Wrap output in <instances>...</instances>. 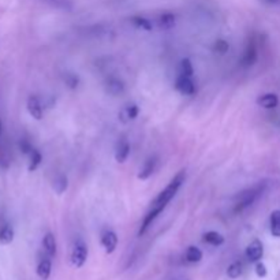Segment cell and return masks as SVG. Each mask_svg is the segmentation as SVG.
Returning <instances> with one entry per match:
<instances>
[{
  "label": "cell",
  "instance_id": "obj_20",
  "mask_svg": "<svg viewBox=\"0 0 280 280\" xmlns=\"http://www.w3.org/2000/svg\"><path fill=\"white\" fill-rule=\"evenodd\" d=\"M185 257H186L187 263H200V261L202 260V251H201V249H199L197 246H189Z\"/></svg>",
  "mask_w": 280,
  "mask_h": 280
},
{
  "label": "cell",
  "instance_id": "obj_19",
  "mask_svg": "<svg viewBox=\"0 0 280 280\" xmlns=\"http://www.w3.org/2000/svg\"><path fill=\"white\" fill-rule=\"evenodd\" d=\"M269 227H271V234L274 235L275 238H280V209L274 210L271 213Z\"/></svg>",
  "mask_w": 280,
  "mask_h": 280
},
{
  "label": "cell",
  "instance_id": "obj_13",
  "mask_svg": "<svg viewBox=\"0 0 280 280\" xmlns=\"http://www.w3.org/2000/svg\"><path fill=\"white\" fill-rule=\"evenodd\" d=\"M257 104L265 108V110H272V108H276L279 104V97L275 93H265L257 99Z\"/></svg>",
  "mask_w": 280,
  "mask_h": 280
},
{
  "label": "cell",
  "instance_id": "obj_26",
  "mask_svg": "<svg viewBox=\"0 0 280 280\" xmlns=\"http://www.w3.org/2000/svg\"><path fill=\"white\" fill-rule=\"evenodd\" d=\"M138 114H140V108H138V105L137 104L127 105L122 112V115L127 118V120H134L135 118L138 117Z\"/></svg>",
  "mask_w": 280,
  "mask_h": 280
},
{
  "label": "cell",
  "instance_id": "obj_18",
  "mask_svg": "<svg viewBox=\"0 0 280 280\" xmlns=\"http://www.w3.org/2000/svg\"><path fill=\"white\" fill-rule=\"evenodd\" d=\"M202 240L212 246H222L224 243V237L217 231H208L202 235Z\"/></svg>",
  "mask_w": 280,
  "mask_h": 280
},
{
  "label": "cell",
  "instance_id": "obj_11",
  "mask_svg": "<svg viewBox=\"0 0 280 280\" xmlns=\"http://www.w3.org/2000/svg\"><path fill=\"white\" fill-rule=\"evenodd\" d=\"M257 60V48L253 42H249L247 47L245 48V52L242 55V59H240V64L243 67H250L253 64L256 63Z\"/></svg>",
  "mask_w": 280,
  "mask_h": 280
},
{
  "label": "cell",
  "instance_id": "obj_29",
  "mask_svg": "<svg viewBox=\"0 0 280 280\" xmlns=\"http://www.w3.org/2000/svg\"><path fill=\"white\" fill-rule=\"evenodd\" d=\"M254 271H256V275L258 278H265V276L268 275V269L265 267V264L261 263V261L256 263V268H254Z\"/></svg>",
  "mask_w": 280,
  "mask_h": 280
},
{
  "label": "cell",
  "instance_id": "obj_12",
  "mask_svg": "<svg viewBox=\"0 0 280 280\" xmlns=\"http://www.w3.org/2000/svg\"><path fill=\"white\" fill-rule=\"evenodd\" d=\"M42 247L45 254L49 257L56 256V251H58V243H56V238L52 233H47L42 238Z\"/></svg>",
  "mask_w": 280,
  "mask_h": 280
},
{
  "label": "cell",
  "instance_id": "obj_15",
  "mask_svg": "<svg viewBox=\"0 0 280 280\" xmlns=\"http://www.w3.org/2000/svg\"><path fill=\"white\" fill-rule=\"evenodd\" d=\"M158 25L161 30H169L175 26V15L172 12H163L158 18Z\"/></svg>",
  "mask_w": 280,
  "mask_h": 280
},
{
  "label": "cell",
  "instance_id": "obj_10",
  "mask_svg": "<svg viewBox=\"0 0 280 280\" xmlns=\"http://www.w3.org/2000/svg\"><path fill=\"white\" fill-rule=\"evenodd\" d=\"M130 144L126 138H122L119 140L117 145V149H115V160L118 163H124L127 158L130 156Z\"/></svg>",
  "mask_w": 280,
  "mask_h": 280
},
{
  "label": "cell",
  "instance_id": "obj_23",
  "mask_svg": "<svg viewBox=\"0 0 280 280\" xmlns=\"http://www.w3.org/2000/svg\"><path fill=\"white\" fill-rule=\"evenodd\" d=\"M242 274H243V264L240 261H235L227 268L228 278L231 279H238Z\"/></svg>",
  "mask_w": 280,
  "mask_h": 280
},
{
  "label": "cell",
  "instance_id": "obj_14",
  "mask_svg": "<svg viewBox=\"0 0 280 280\" xmlns=\"http://www.w3.org/2000/svg\"><path fill=\"white\" fill-rule=\"evenodd\" d=\"M156 164H158V159L156 158L148 159L145 163H144V165L141 167L140 174H138V179L145 181L148 178H151L153 172H155V169H156Z\"/></svg>",
  "mask_w": 280,
  "mask_h": 280
},
{
  "label": "cell",
  "instance_id": "obj_7",
  "mask_svg": "<svg viewBox=\"0 0 280 280\" xmlns=\"http://www.w3.org/2000/svg\"><path fill=\"white\" fill-rule=\"evenodd\" d=\"M101 245L104 247L107 254H111L115 251L118 246V235L112 230H105L101 234Z\"/></svg>",
  "mask_w": 280,
  "mask_h": 280
},
{
  "label": "cell",
  "instance_id": "obj_22",
  "mask_svg": "<svg viewBox=\"0 0 280 280\" xmlns=\"http://www.w3.org/2000/svg\"><path fill=\"white\" fill-rule=\"evenodd\" d=\"M29 167H28V169H29L30 172H33V171H36V169L39 168V165L41 164V161H42V156H41L40 151H37V149H33L32 152L29 153Z\"/></svg>",
  "mask_w": 280,
  "mask_h": 280
},
{
  "label": "cell",
  "instance_id": "obj_16",
  "mask_svg": "<svg viewBox=\"0 0 280 280\" xmlns=\"http://www.w3.org/2000/svg\"><path fill=\"white\" fill-rule=\"evenodd\" d=\"M107 92L112 96H118L124 92V83L119 78H110L107 81Z\"/></svg>",
  "mask_w": 280,
  "mask_h": 280
},
{
  "label": "cell",
  "instance_id": "obj_1",
  "mask_svg": "<svg viewBox=\"0 0 280 280\" xmlns=\"http://www.w3.org/2000/svg\"><path fill=\"white\" fill-rule=\"evenodd\" d=\"M185 178H186L185 171H179V172L171 179V182H169L168 185L165 186V189L159 193L158 197L153 200L152 206H163V208H165V206L168 205L169 201L175 197V194L178 193V190L181 189L182 183L185 182Z\"/></svg>",
  "mask_w": 280,
  "mask_h": 280
},
{
  "label": "cell",
  "instance_id": "obj_17",
  "mask_svg": "<svg viewBox=\"0 0 280 280\" xmlns=\"http://www.w3.org/2000/svg\"><path fill=\"white\" fill-rule=\"evenodd\" d=\"M14 228L10 224H4L0 227V245H10L14 240Z\"/></svg>",
  "mask_w": 280,
  "mask_h": 280
},
{
  "label": "cell",
  "instance_id": "obj_25",
  "mask_svg": "<svg viewBox=\"0 0 280 280\" xmlns=\"http://www.w3.org/2000/svg\"><path fill=\"white\" fill-rule=\"evenodd\" d=\"M193 74H194V69H193L190 59H182L179 63V76L193 77Z\"/></svg>",
  "mask_w": 280,
  "mask_h": 280
},
{
  "label": "cell",
  "instance_id": "obj_5",
  "mask_svg": "<svg viewBox=\"0 0 280 280\" xmlns=\"http://www.w3.org/2000/svg\"><path fill=\"white\" fill-rule=\"evenodd\" d=\"M175 88L178 92H181L182 94H186V96H193L196 93V85L193 82L192 77L178 76L175 81Z\"/></svg>",
  "mask_w": 280,
  "mask_h": 280
},
{
  "label": "cell",
  "instance_id": "obj_32",
  "mask_svg": "<svg viewBox=\"0 0 280 280\" xmlns=\"http://www.w3.org/2000/svg\"><path fill=\"white\" fill-rule=\"evenodd\" d=\"M0 133H1V123H0Z\"/></svg>",
  "mask_w": 280,
  "mask_h": 280
},
{
  "label": "cell",
  "instance_id": "obj_3",
  "mask_svg": "<svg viewBox=\"0 0 280 280\" xmlns=\"http://www.w3.org/2000/svg\"><path fill=\"white\" fill-rule=\"evenodd\" d=\"M88 260V246L82 240H77L73 245L70 261L76 268H82Z\"/></svg>",
  "mask_w": 280,
  "mask_h": 280
},
{
  "label": "cell",
  "instance_id": "obj_31",
  "mask_svg": "<svg viewBox=\"0 0 280 280\" xmlns=\"http://www.w3.org/2000/svg\"><path fill=\"white\" fill-rule=\"evenodd\" d=\"M268 1H272V3H275V1H278V0H268Z\"/></svg>",
  "mask_w": 280,
  "mask_h": 280
},
{
  "label": "cell",
  "instance_id": "obj_27",
  "mask_svg": "<svg viewBox=\"0 0 280 280\" xmlns=\"http://www.w3.org/2000/svg\"><path fill=\"white\" fill-rule=\"evenodd\" d=\"M228 49H230V44L226 40H216L215 45H213V51L220 55L228 52Z\"/></svg>",
  "mask_w": 280,
  "mask_h": 280
},
{
  "label": "cell",
  "instance_id": "obj_6",
  "mask_svg": "<svg viewBox=\"0 0 280 280\" xmlns=\"http://www.w3.org/2000/svg\"><path fill=\"white\" fill-rule=\"evenodd\" d=\"M164 209H165V208H163V206H152V209L146 213L145 217H144V220H142V223H141L140 231H138V237H142V235L148 231V228L152 226V223L156 220V217H158Z\"/></svg>",
  "mask_w": 280,
  "mask_h": 280
},
{
  "label": "cell",
  "instance_id": "obj_9",
  "mask_svg": "<svg viewBox=\"0 0 280 280\" xmlns=\"http://www.w3.org/2000/svg\"><path fill=\"white\" fill-rule=\"evenodd\" d=\"M28 111L32 115V118H35L36 120H41L42 119V105H41L40 100L37 99V96H29L28 99Z\"/></svg>",
  "mask_w": 280,
  "mask_h": 280
},
{
  "label": "cell",
  "instance_id": "obj_28",
  "mask_svg": "<svg viewBox=\"0 0 280 280\" xmlns=\"http://www.w3.org/2000/svg\"><path fill=\"white\" fill-rule=\"evenodd\" d=\"M64 83L69 86L70 89H76L80 83V78L76 74H64Z\"/></svg>",
  "mask_w": 280,
  "mask_h": 280
},
{
  "label": "cell",
  "instance_id": "obj_4",
  "mask_svg": "<svg viewBox=\"0 0 280 280\" xmlns=\"http://www.w3.org/2000/svg\"><path fill=\"white\" fill-rule=\"evenodd\" d=\"M246 258L250 261V263H258L264 256V245L263 242L260 240H251L249 246L246 247L245 250Z\"/></svg>",
  "mask_w": 280,
  "mask_h": 280
},
{
  "label": "cell",
  "instance_id": "obj_30",
  "mask_svg": "<svg viewBox=\"0 0 280 280\" xmlns=\"http://www.w3.org/2000/svg\"><path fill=\"white\" fill-rule=\"evenodd\" d=\"M19 148H21V151H22V153H25V155H29V153L35 149L28 140L21 141V142H19Z\"/></svg>",
  "mask_w": 280,
  "mask_h": 280
},
{
  "label": "cell",
  "instance_id": "obj_2",
  "mask_svg": "<svg viewBox=\"0 0 280 280\" xmlns=\"http://www.w3.org/2000/svg\"><path fill=\"white\" fill-rule=\"evenodd\" d=\"M264 189H265V185L263 183V185H257V186L247 189L245 192L240 193V194L235 197L234 212H235V213H240L243 209L249 208L251 204H254V201L263 194Z\"/></svg>",
  "mask_w": 280,
  "mask_h": 280
},
{
  "label": "cell",
  "instance_id": "obj_21",
  "mask_svg": "<svg viewBox=\"0 0 280 280\" xmlns=\"http://www.w3.org/2000/svg\"><path fill=\"white\" fill-rule=\"evenodd\" d=\"M69 187V179L66 175H58L53 181V190L58 193V194H63Z\"/></svg>",
  "mask_w": 280,
  "mask_h": 280
},
{
  "label": "cell",
  "instance_id": "obj_8",
  "mask_svg": "<svg viewBox=\"0 0 280 280\" xmlns=\"http://www.w3.org/2000/svg\"><path fill=\"white\" fill-rule=\"evenodd\" d=\"M52 272V261H51V257H42L39 265H37V275L41 280H48Z\"/></svg>",
  "mask_w": 280,
  "mask_h": 280
},
{
  "label": "cell",
  "instance_id": "obj_24",
  "mask_svg": "<svg viewBox=\"0 0 280 280\" xmlns=\"http://www.w3.org/2000/svg\"><path fill=\"white\" fill-rule=\"evenodd\" d=\"M131 22H133L135 28H138L141 30H146V32H151L153 28L152 22L144 17H133L131 18Z\"/></svg>",
  "mask_w": 280,
  "mask_h": 280
}]
</instances>
